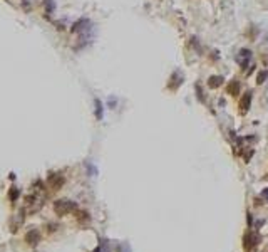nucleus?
<instances>
[{
    "instance_id": "obj_1",
    "label": "nucleus",
    "mask_w": 268,
    "mask_h": 252,
    "mask_svg": "<svg viewBox=\"0 0 268 252\" xmlns=\"http://www.w3.org/2000/svg\"><path fill=\"white\" fill-rule=\"evenodd\" d=\"M54 209H56V212L59 215H64V214H67V212L76 209V203H72V202H69V200H59V202H56Z\"/></svg>"
},
{
    "instance_id": "obj_2",
    "label": "nucleus",
    "mask_w": 268,
    "mask_h": 252,
    "mask_svg": "<svg viewBox=\"0 0 268 252\" xmlns=\"http://www.w3.org/2000/svg\"><path fill=\"white\" fill-rule=\"evenodd\" d=\"M260 237L256 234H253V232H248L246 235H245V239H243V247L246 249V251H251V249L255 247L256 244H258Z\"/></svg>"
},
{
    "instance_id": "obj_3",
    "label": "nucleus",
    "mask_w": 268,
    "mask_h": 252,
    "mask_svg": "<svg viewBox=\"0 0 268 252\" xmlns=\"http://www.w3.org/2000/svg\"><path fill=\"white\" fill-rule=\"evenodd\" d=\"M223 84V77L221 76H211L208 81V86L211 87V89H216V87H220V86Z\"/></svg>"
},
{
    "instance_id": "obj_4",
    "label": "nucleus",
    "mask_w": 268,
    "mask_h": 252,
    "mask_svg": "<svg viewBox=\"0 0 268 252\" xmlns=\"http://www.w3.org/2000/svg\"><path fill=\"white\" fill-rule=\"evenodd\" d=\"M250 103H251V94L246 93L245 94V98L241 99V103H240V108H241V113H246L250 109Z\"/></svg>"
},
{
    "instance_id": "obj_5",
    "label": "nucleus",
    "mask_w": 268,
    "mask_h": 252,
    "mask_svg": "<svg viewBox=\"0 0 268 252\" xmlns=\"http://www.w3.org/2000/svg\"><path fill=\"white\" fill-rule=\"evenodd\" d=\"M27 242L30 244V245H35V244L39 242V232L37 230H30L29 234H27Z\"/></svg>"
},
{
    "instance_id": "obj_6",
    "label": "nucleus",
    "mask_w": 268,
    "mask_h": 252,
    "mask_svg": "<svg viewBox=\"0 0 268 252\" xmlns=\"http://www.w3.org/2000/svg\"><path fill=\"white\" fill-rule=\"evenodd\" d=\"M228 94H231V96L240 94V84H238V81H231L230 82V86H228Z\"/></svg>"
},
{
    "instance_id": "obj_7",
    "label": "nucleus",
    "mask_w": 268,
    "mask_h": 252,
    "mask_svg": "<svg viewBox=\"0 0 268 252\" xmlns=\"http://www.w3.org/2000/svg\"><path fill=\"white\" fill-rule=\"evenodd\" d=\"M268 77V73L267 71H260L258 73V76H256V82L258 84H261V82H265V79Z\"/></svg>"
},
{
    "instance_id": "obj_8",
    "label": "nucleus",
    "mask_w": 268,
    "mask_h": 252,
    "mask_svg": "<svg viewBox=\"0 0 268 252\" xmlns=\"http://www.w3.org/2000/svg\"><path fill=\"white\" fill-rule=\"evenodd\" d=\"M96 114H97L99 120L102 118V104H101V101H99V99H96Z\"/></svg>"
},
{
    "instance_id": "obj_9",
    "label": "nucleus",
    "mask_w": 268,
    "mask_h": 252,
    "mask_svg": "<svg viewBox=\"0 0 268 252\" xmlns=\"http://www.w3.org/2000/svg\"><path fill=\"white\" fill-rule=\"evenodd\" d=\"M9 197H10V200H15V198H17V197H19V190H17V188H15V187H13L12 190H10Z\"/></svg>"
},
{
    "instance_id": "obj_10",
    "label": "nucleus",
    "mask_w": 268,
    "mask_h": 252,
    "mask_svg": "<svg viewBox=\"0 0 268 252\" xmlns=\"http://www.w3.org/2000/svg\"><path fill=\"white\" fill-rule=\"evenodd\" d=\"M45 5H47V12H50V10L54 9V4H52L50 0H45Z\"/></svg>"
},
{
    "instance_id": "obj_11",
    "label": "nucleus",
    "mask_w": 268,
    "mask_h": 252,
    "mask_svg": "<svg viewBox=\"0 0 268 252\" xmlns=\"http://www.w3.org/2000/svg\"><path fill=\"white\" fill-rule=\"evenodd\" d=\"M261 197H263V198H267V200H268V188H265L263 192H261Z\"/></svg>"
},
{
    "instance_id": "obj_12",
    "label": "nucleus",
    "mask_w": 268,
    "mask_h": 252,
    "mask_svg": "<svg viewBox=\"0 0 268 252\" xmlns=\"http://www.w3.org/2000/svg\"><path fill=\"white\" fill-rule=\"evenodd\" d=\"M96 252H101V249H96Z\"/></svg>"
}]
</instances>
